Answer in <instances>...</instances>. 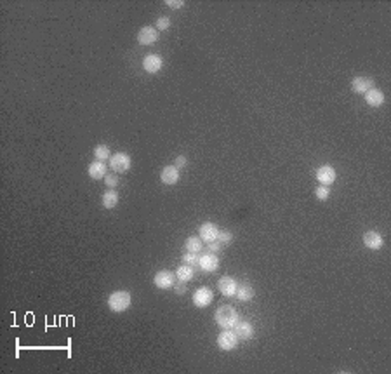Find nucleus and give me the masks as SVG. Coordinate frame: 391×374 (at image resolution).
Returning <instances> with one entry per match:
<instances>
[{
    "label": "nucleus",
    "mask_w": 391,
    "mask_h": 374,
    "mask_svg": "<svg viewBox=\"0 0 391 374\" xmlns=\"http://www.w3.org/2000/svg\"><path fill=\"white\" fill-rule=\"evenodd\" d=\"M214 321H216V324L219 325V327L231 329V327H235V325L239 324L240 315H239V312L235 310L233 307H230V305H224V307H219L216 310V314H214Z\"/></svg>",
    "instance_id": "1"
},
{
    "label": "nucleus",
    "mask_w": 391,
    "mask_h": 374,
    "mask_svg": "<svg viewBox=\"0 0 391 374\" xmlns=\"http://www.w3.org/2000/svg\"><path fill=\"white\" fill-rule=\"evenodd\" d=\"M132 303L131 292L129 291H115L108 296V308H110L113 314H122L125 312Z\"/></svg>",
    "instance_id": "2"
},
{
    "label": "nucleus",
    "mask_w": 391,
    "mask_h": 374,
    "mask_svg": "<svg viewBox=\"0 0 391 374\" xmlns=\"http://www.w3.org/2000/svg\"><path fill=\"white\" fill-rule=\"evenodd\" d=\"M240 339L237 338V334H235V331H231V329H223V331L219 332V336H217V346H219L223 352H231V350L237 348V345H239Z\"/></svg>",
    "instance_id": "3"
},
{
    "label": "nucleus",
    "mask_w": 391,
    "mask_h": 374,
    "mask_svg": "<svg viewBox=\"0 0 391 374\" xmlns=\"http://www.w3.org/2000/svg\"><path fill=\"white\" fill-rule=\"evenodd\" d=\"M110 165L113 172H127L131 169V157L124 152H118L110 159Z\"/></svg>",
    "instance_id": "4"
},
{
    "label": "nucleus",
    "mask_w": 391,
    "mask_h": 374,
    "mask_svg": "<svg viewBox=\"0 0 391 374\" xmlns=\"http://www.w3.org/2000/svg\"><path fill=\"white\" fill-rule=\"evenodd\" d=\"M214 294L209 287H200L193 292V305L196 308H207L210 303H212Z\"/></svg>",
    "instance_id": "5"
},
{
    "label": "nucleus",
    "mask_w": 391,
    "mask_h": 374,
    "mask_svg": "<svg viewBox=\"0 0 391 374\" xmlns=\"http://www.w3.org/2000/svg\"><path fill=\"white\" fill-rule=\"evenodd\" d=\"M221 230L217 228L216 223H210V221H207V223H203L202 226L198 228V237L203 240V242H214V240H217V235H219Z\"/></svg>",
    "instance_id": "6"
},
{
    "label": "nucleus",
    "mask_w": 391,
    "mask_h": 374,
    "mask_svg": "<svg viewBox=\"0 0 391 374\" xmlns=\"http://www.w3.org/2000/svg\"><path fill=\"white\" fill-rule=\"evenodd\" d=\"M158 40V30H155L153 26H143L138 33V42L141 46H153Z\"/></svg>",
    "instance_id": "7"
},
{
    "label": "nucleus",
    "mask_w": 391,
    "mask_h": 374,
    "mask_svg": "<svg viewBox=\"0 0 391 374\" xmlns=\"http://www.w3.org/2000/svg\"><path fill=\"white\" fill-rule=\"evenodd\" d=\"M217 287H219L221 294L226 296V298H231V296L237 294V287H239V284H237V280H235L233 277L224 275V277H221L219 282H217Z\"/></svg>",
    "instance_id": "8"
},
{
    "label": "nucleus",
    "mask_w": 391,
    "mask_h": 374,
    "mask_svg": "<svg viewBox=\"0 0 391 374\" xmlns=\"http://www.w3.org/2000/svg\"><path fill=\"white\" fill-rule=\"evenodd\" d=\"M198 267L202 268L203 271H207V273H212V271H216L217 268H219V258L209 251V253H205V254L200 256Z\"/></svg>",
    "instance_id": "9"
},
{
    "label": "nucleus",
    "mask_w": 391,
    "mask_h": 374,
    "mask_svg": "<svg viewBox=\"0 0 391 374\" xmlns=\"http://www.w3.org/2000/svg\"><path fill=\"white\" fill-rule=\"evenodd\" d=\"M235 334H237V338L240 339V341H249V339L254 338V325L250 324V322H245V321H239V324L235 325Z\"/></svg>",
    "instance_id": "10"
},
{
    "label": "nucleus",
    "mask_w": 391,
    "mask_h": 374,
    "mask_svg": "<svg viewBox=\"0 0 391 374\" xmlns=\"http://www.w3.org/2000/svg\"><path fill=\"white\" fill-rule=\"evenodd\" d=\"M317 179L320 181V185L331 186L336 181V169L332 165H322L317 169Z\"/></svg>",
    "instance_id": "11"
},
{
    "label": "nucleus",
    "mask_w": 391,
    "mask_h": 374,
    "mask_svg": "<svg viewBox=\"0 0 391 374\" xmlns=\"http://www.w3.org/2000/svg\"><path fill=\"white\" fill-rule=\"evenodd\" d=\"M153 284L158 289H169L174 285V273L169 270H160L153 278Z\"/></svg>",
    "instance_id": "12"
},
{
    "label": "nucleus",
    "mask_w": 391,
    "mask_h": 374,
    "mask_svg": "<svg viewBox=\"0 0 391 374\" xmlns=\"http://www.w3.org/2000/svg\"><path fill=\"white\" fill-rule=\"evenodd\" d=\"M160 179H162V183L167 186L176 185V183L179 181V169L176 167V165H165L160 172Z\"/></svg>",
    "instance_id": "13"
},
{
    "label": "nucleus",
    "mask_w": 391,
    "mask_h": 374,
    "mask_svg": "<svg viewBox=\"0 0 391 374\" xmlns=\"http://www.w3.org/2000/svg\"><path fill=\"white\" fill-rule=\"evenodd\" d=\"M162 64H164V61H162V57L158 56V54H148V56L143 59V68H145L148 73H156V71H160Z\"/></svg>",
    "instance_id": "14"
},
{
    "label": "nucleus",
    "mask_w": 391,
    "mask_h": 374,
    "mask_svg": "<svg viewBox=\"0 0 391 374\" xmlns=\"http://www.w3.org/2000/svg\"><path fill=\"white\" fill-rule=\"evenodd\" d=\"M383 244H384L383 237H381L377 232H367L365 235H363V246H365L367 249L379 251L381 247H383Z\"/></svg>",
    "instance_id": "15"
},
{
    "label": "nucleus",
    "mask_w": 391,
    "mask_h": 374,
    "mask_svg": "<svg viewBox=\"0 0 391 374\" xmlns=\"http://www.w3.org/2000/svg\"><path fill=\"white\" fill-rule=\"evenodd\" d=\"M351 87L356 94H365L367 91H370L374 87V80L369 77H355L351 82Z\"/></svg>",
    "instance_id": "16"
},
{
    "label": "nucleus",
    "mask_w": 391,
    "mask_h": 374,
    "mask_svg": "<svg viewBox=\"0 0 391 374\" xmlns=\"http://www.w3.org/2000/svg\"><path fill=\"white\" fill-rule=\"evenodd\" d=\"M365 101H367V105L369 107H374V108H379L381 105L384 103V94H383V91L381 89H376V87H372L370 91H367L365 94Z\"/></svg>",
    "instance_id": "17"
},
{
    "label": "nucleus",
    "mask_w": 391,
    "mask_h": 374,
    "mask_svg": "<svg viewBox=\"0 0 391 374\" xmlns=\"http://www.w3.org/2000/svg\"><path fill=\"white\" fill-rule=\"evenodd\" d=\"M87 174L93 179H103L104 176H106V165H104V162H101V160L93 162V164L87 167Z\"/></svg>",
    "instance_id": "18"
},
{
    "label": "nucleus",
    "mask_w": 391,
    "mask_h": 374,
    "mask_svg": "<svg viewBox=\"0 0 391 374\" xmlns=\"http://www.w3.org/2000/svg\"><path fill=\"white\" fill-rule=\"evenodd\" d=\"M254 294H256V291H254V287L250 284H247V282H244V284H239V287H237V299H240V301H249V299L254 298Z\"/></svg>",
    "instance_id": "19"
},
{
    "label": "nucleus",
    "mask_w": 391,
    "mask_h": 374,
    "mask_svg": "<svg viewBox=\"0 0 391 374\" xmlns=\"http://www.w3.org/2000/svg\"><path fill=\"white\" fill-rule=\"evenodd\" d=\"M101 204H103L104 209H113V207H117L118 204V193L115 192L113 188L108 190V192L103 193V199H101Z\"/></svg>",
    "instance_id": "20"
},
{
    "label": "nucleus",
    "mask_w": 391,
    "mask_h": 374,
    "mask_svg": "<svg viewBox=\"0 0 391 374\" xmlns=\"http://www.w3.org/2000/svg\"><path fill=\"white\" fill-rule=\"evenodd\" d=\"M195 268H192V267H188V265H185L183 263L181 267L178 268V270H176V277L179 278V282H190L193 278V275H195Z\"/></svg>",
    "instance_id": "21"
},
{
    "label": "nucleus",
    "mask_w": 391,
    "mask_h": 374,
    "mask_svg": "<svg viewBox=\"0 0 391 374\" xmlns=\"http://www.w3.org/2000/svg\"><path fill=\"white\" fill-rule=\"evenodd\" d=\"M202 242H203V240L200 239V237L193 235V237H188V239H186L185 247H186V251H188V253H200V251H202V247H203Z\"/></svg>",
    "instance_id": "22"
},
{
    "label": "nucleus",
    "mask_w": 391,
    "mask_h": 374,
    "mask_svg": "<svg viewBox=\"0 0 391 374\" xmlns=\"http://www.w3.org/2000/svg\"><path fill=\"white\" fill-rule=\"evenodd\" d=\"M94 157H96V160H108V159H111V152L110 148H108L106 145H98L96 148H94Z\"/></svg>",
    "instance_id": "23"
},
{
    "label": "nucleus",
    "mask_w": 391,
    "mask_h": 374,
    "mask_svg": "<svg viewBox=\"0 0 391 374\" xmlns=\"http://www.w3.org/2000/svg\"><path fill=\"white\" fill-rule=\"evenodd\" d=\"M183 263L188 265V267H192V268H196L200 263L198 253H186L185 256H183Z\"/></svg>",
    "instance_id": "24"
},
{
    "label": "nucleus",
    "mask_w": 391,
    "mask_h": 374,
    "mask_svg": "<svg viewBox=\"0 0 391 374\" xmlns=\"http://www.w3.org/2000/svg\"><path fill=\"white\" fill-rule=\"evenodd\" d=\"M217 242H219L221 246H230V244L233 242V233L228 232V230H223V232H219V235H217Z\"/></svg>",
    "instance_id": "25"
},
{
    "label": "nucleus",
    "mask_w": 391,
    "mask_h": 374,
    "mask_svg": "<svg viewBox=\"0 0 391 374\" xmlns=\"http://www.w3.org/2000/svg\"><path fill=\"white\" fill-rule=\"evenodd\" d=\"M315 195H317L318 200H322V202H324V200H327L329 195H331V188H329V186H325V185H320L317 190H315Z\"/></svg>",
    "instance_id": "26"
},
{
    "label": "nucleus",
    "mask_w": 391,
    "mask_h": 374,
    "mask_svg": "<svg viewBox=\"0 0 391 374\" xmlns=\"http://www.w3.org/2000/svg\"><path fill=\"white\" fill-rule=\"evenodd\" d=\"M104 183H106L108 188H115L118 185V176L117 174H106L104 176Z\"/></svg>",
    "instance_id": "27"
},
{
    "label": "nucleus",
    "mask_w": 391,
    "mask_h": 374,
    "mask_svg": "<svg viewBox=\"0 0 391 374\" xmlns=\"http://www.w3.org/2000/svg\"><path fill=\"white\" fill-rule=\"evenodd\" d=\"M169 26H171V19L169 18H164V16H162V18L156 19V30H162V32H164Z\"/></svg>",
    "instance_id": "28"
},
{
    "label": "nucleus",
    "mask_w": 391,
    "mask_h": 374,
    "mask_svg": "<svg viewBox=\"0 0 391 374\" xmlns=\"http://www.w3.org/2000/svg\"><path fill=\"white\" fill-rule=\"evenodd\" d=\"M165 5L172 9H179V7H185V2L183 0H165Z\"/></svg>",
    "instance_id": "29"
},
{
    "label": "nucleus",
    "mask_w": 391,
    "mask_h": 374,
    "mask_svg": "<svg viewBox=\"0 0 391 374\" xmlns=\"http://www.w3.org/2000/svg\"><path fill=\"white\" fill-rule=\"evenodd\" d=\"M186 164H188V159H186L185 155H179V157L176 159V164H174V165H176V167H178V169H181V167H185Z\"/></svg>",
    "instance_id": "30"
},
{
    "label": "nucleus",
    "mask_w": 391,
    "mask_h": 374,
    "mask_svg": "<svg viewBox=\"0 0 391 374\" xmlns=\"http://www.w3.org/2000/svg\"><path fill=\"white\" fill-rule=\"evenodd\" d=\"M172 287H174V292H176V294H179V296L185 294V292H186V285H185V282H179L178 285H172Z\"/></svg>",
    "instance_id": "31"
},
{
    "label": "nucleus",
    "mask_w": 391,
    "mask_h": 374,
    "mask_svg": "<svg viewBox=\"0 0 391 374\" xmlns=\"http://www.w3.org/2000/svg\"><path fill=\"white\" fill-rule=\"evenodd\" d=\"M221 247H223V246H221V244L217 242V240H214V242H210V244H209V251H210V253H214V254L219 253Z\"/></svg>",
    "instance_id": "32"
}]
</instances>
